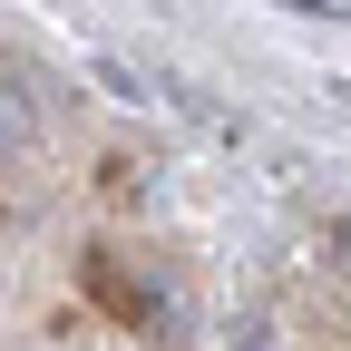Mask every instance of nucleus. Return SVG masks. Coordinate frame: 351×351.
<instances>
[{
	"label": "nucleus",
	"mask_w": 351,
	"mask_h": 351,
	"mask_svg": "<svg viewBox=\"0 0 351 351\" xmlns=\"http://www.w3.org/2000/svg\"><path fill=\"white\" fill-rule=\"evenodd\" d=\"M332 254H341V274H351V225H341V244H332Z\"/></svg>",
	"instance_id": "1"
}]
</instances>
